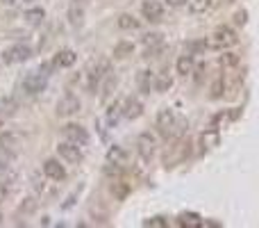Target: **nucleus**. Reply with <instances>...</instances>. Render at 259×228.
<instances>
[{"label":"nucleus","mask_w":259,"mask_h":228,"mask_svg":"<svg viewBox=\"0 0 259 228\" xmlns=\"http://www.w3.org/2000/svg\"><path fill=\"white\" fill-rule=\"evenodd\" d=\"M223 2H225V5H227V2H232V0H223Z\"/></svg>","instance_id":"ea45409f"},{"label":"nucleus","mask_w":259,"mask_h":228,"mask_svg":"<svg viewBox=\"0 0 259 228\" xmlns=\"http://www.w3.org/2000/svg\"><path fill=\"white\" fill-rule=\"evenodd\" d=\"M30 55H32V48H30V46L16 43V46H12V48H7L5 53H2V60H5L7 64H18V62L30 60Z\"/></svg>","instance_id":"7ed1b4c3"},{"label":"nucleus","mask_w":259,"mask_h":228,"mask_svg":"<svg viewBox=\"0 0 259 228\" xmlns=\"http://www.w3.org/2000/svg\"><path fill=\"white\" fill-rule=\"evenodd\" d=\"M218 64L221 66H236L239 64V55H234V53L221 55V57H218Z\"/></svg>","instance_id":"a878e982"},{"label":"nucleus","mask_w":259,"mask_h":228,"mask_svg":"<svg viewBox=\"0 0 259 228\" xmlns=\"http://www.w3.org/2000/svg\"><path fill=\"white\" fill-rule=\"evenodd\" d=\"M143 16L148 18V21H153V23H157V21H162V16H164V7L159 5L157 0H146L141 7Z\"/></svg>","instance_id":"1a4fd4ad"},{"label":"nucleus","mask_w":259,"mask_h":228,"mask_svg":"<svg viewBox=\"0 0 259 228\" xmlns=\"http://www.w3.org/2000/svg\"><path fill=\"white\" fill-rule=\"evenodd\" d=\"M187 2L194 14H200V12H207V9H209V0H187Z\"/></svg>","instance_id":"393cba45"},{"label":"nucleus","mask_w":259,"mask_h":228,"mask_svg":"<svg viewBox=\"0 0 259 228\" xmlns=\"http://www.w3.org/2000/svg\"><path fill=\"white\" fill-rule=\"evenodd\" d=\"M107 162H116V164H123L125 162V151L121 146H112L107 151Z\"/></svg>","instance_id":"aec40b11"},{"label":"nucleus","mask_w":259,"mask_h":228,"mask_svg":"<svg viewBox=\"0 0 259 228\" xmlns=\"http://www.w3.org/2000/svg\"><path fill=\"white\" fill-rule=\"evenodd\" d=\"M18 110L16 101H12V98H0V112L7 114V116H12L14 112Z\"/></svg>","instance_id":"b1692460"},{"label":"nucleus","mask_w":259,"mask_h":228,"mask_svg":"<svg viewBox=\"0 0 259 228\" xmlns=\"http://www.w3.org/2000/svg\"><path fill=\"white\" fill-rule=\"evenodd\" d=\"M75 60H77V55L73 53V50L66 48V50H59V55L55 57L53 64L55 66H73V64H75Z\"/></svg>","instance_id":"4468645a"},{"label":"nucleus","mask_w":259,"mask_h":228,"mask_svg":"<svg viewBox=\"0 0 259 228\" xmlns=\"http://www.w3.org/2000/svg\"><path fill=\"white\" fill-rule=\"evenodd\" d=\"M134 53V46H132V43L130 41H121V43H116V46H114V57H116V60H125V57H130V55Z\"/></svg>","instance_id":"dca6fc26"},{"label":"nucleus","mask_w":259,"mask_h":228,"mask_svg":"<svg viewBox=\"0 0 259 228\" xmlns=\"http://www.w3.org/2000/svg\"><path fill=\"white\" fill-rule=\"evenodd\" d=\"M191 71H194V57H191V55H182V57L177 60V73H180V76H189Z\"/></svg>","instance_id":"6ab92c4d"},{"label":"nucleus","mask_w":259,"mask_h":228,"mask_svg":"<svg viewBox=\"0 0 259 228\" xmlns=\"http://www.w3.org/2000/svg\"><path fill=\"white\" fill-rule=\"evenodd\" d=\"M162 41H164V39H162L159 32H150V35L143 37V43H146V46H155V43H162Z\"/></svg>","instance_id":"7c9ffc66"},{"label":"nucleus","mask_w":259,"mask_h":228,"mask_svg":"<svg viewBox=\"0 0 259 228\" xmlns=\"http://www.w3.org/2000/svg\"><path fill=\"white\" fill-rule=\"evenodd\" d=\"M116 23L121 30H136V28H139V21H136L132 14H121Z\"/></svg>","instance_id":"a211bd4d"},{"label":"nucleus","mask_w":259,"mask_h":228,"mask_svg":"<svg viewBox=\"0 0 259 228\" xmlns=\"http://www.w3.org/2000/svg\"><path fill=\"white\" fill-rule=\"evenodd\" d=\"M234 23L236 25H246L248 23V12H246V9H239V12H234Z\"/></svg>","instance_id":"f704fd0d"},{"label":"nucleus","mask_w":259,"mask_h":228,"mask_svg":"<svg viewBox=\"0 0 259 228\" xmlns=\"http://www.w3.org/2000/svg\"><path fill=\"white\" fill-rule=\"evenodd\" d=\"M112 194L118 198V201H123V198L130 194V185L123 183V180H116V183H112Z\"/></svg>","instance_id":"412c9836"},{"label":"nucleus","mask_w":259,"mask_h":228,"mask_svg":"<svg viewBox=\"0 0 259 228\" xmlns=\"http://www.w3.org/2000/svg\"><path fill=\"white\" fill-rule=\"evenodd\" d=\"M34 210H36V198H25L23 203L18 205V212H23V215H30Z\"/></svg>","instance_id":"cd10ccee"},{"label":"nucleus","mask_w":259,"mask_h":228,"mask_svg":"<svg viewBox=\"0 0 259 228\" xmlns=\"http://www.w3.org/2000/svg\"><path fill=\"white\" fill-rule=\"evenodd\" d=\"M43 171H46L48 178H53V180H64L66 178V169L62 167L57 160H46V162H43Z\"/></svg>","instance_id":"9b49d317"},{"label":"nucleus","mask_w":259,"mask_h":228,"mask_svg":"<svg viewBox=\"0 0 259 228\" xmlns=\"http://www.w3.org/2000/svg\"><path fill=\"white\" fill-rule=\"evenodd\" d=\"M57 151L66 162H73V164L82 162V151H80L77 144H73V142H62V144L57 146Z\"/></svg>","instance_id":"0eeeda50"},{"label":"nucleus","mask_w":259,"mask_h":228,"mask_svg":"<svg viewBox=\"0 0 259 228\" xmlns=\"http://www.w3.org/2000/svg\"><path fill=\"white\" fill-rule=\"evenodd\" d=\"M2 146H5V137H0V149H2Z\"/></svg>","instance_id":"58836bf2"},{"label":"nucleus","mask_w":259,"mask_h":228,"mask_svg":"<svg viewBox=\"0 0 259 228\" xmlns=\"http://www.w3.org/2000/svg\"><path fill=\"white\" fill-rule=\"evenodd\" d=\"M139 89H141L143 94H150V89H153V76H150V71L139 73Z\"/></svg>","instance_id":"4be33fe9"},{"label":"nucleus","mask_w":259,"mask_h":228,"mask_svg":"<svg viewBox=\"0 0 259 228\" xmlns=\"http://www.w3.org/2000/svg\"><path fill=\"white\" fill-rule=\"evenodd\" d=\"M105 73H109V60H98V64H94L91 71H89V87L94 89Z\"/></svg>","instance_id":"9d476101"},{"label":"nucleus","mask_w":259,"mask_h":228,"mask_svg":"<svg viewBox=\"0 0 259 228\" xmlns=\"http://www.w3.org/2000/svg\"><path fill=\"white\" fill-rule=\"evenodd\" d=\"M64 137L77 146H84L89 142V132L87 128L77 126V123H68V126H64Z\"/></svg>","instance_id":"39448f33"},{"label":"nucleus","mask_w":259,"mask_h":228,"mask_svg":"<svg viewBox=\"0 0 259 228\" xmlns=\"http://www.w3.org/2000/svg\"><path fill=\"white\" fill-rule=\"evenodd\" d=\"M223 89H225L223 78H218L216 82L212 84V98H221V96H223Z\"/></svg>","instance_id":"2f4dec72"},{"label":"nucleus","mask_w":259,"mask_h":228,"mask_svg":"<svg viewBox=\"0 0 259 228\" xmlns=\"http://www.w3.org/2000/svg\"><path fill=\"white\" fill-rule=\"evenodd\" d=\"M77 112H80V98L73 96V94H66L57 103V116H73Z\"/></svg>","instance_id":"423d86ee"},{"label":"nucleus","mask_w":259,"mask_h":228,"mask_svg":"<svg viewBox=\"0 0 259 228\" xmlns=\"http://www.w3.org/2000/svg\"><path fill=\"white\" fill-rule=\"evenodd\" d=\"M175 112L173 110H162V112L157 114V128H159V132L164 135V137H173V126H175Z\"/></svg>","instance_id":"20e7f679"},{"label":"nucleus","mask_w":259,"mask_h":228,"mask_svg":"<svg viewBox=\"0 0 259 228\" xmlns=\"http://www.w3.org/2000/svg\"><path fill=\"white\" fill-rule=\"evenodd\" d=\"M7 196H9V190H7V185L2 183V185H0V203H2Z\"/></svg>","instance_id":"c9c22d12"},{"label":"nucleus","mask_w":259,"mask_h":228,"mask_svg":"<svg viewBox=\"0 0 259 228\" xmlns=\"http://www.w3.org/2000/svg\"><path fill=\"white\" fill-rule=\"evenodd\" d=\"M43 18H46V12H43L41 7H34V9H28V12H25V21H28L30 25H41Z\"/></svg>","instance_id":"f3484780"},{"label":"nucleus","mask_w":259,"mask_h":228,"mask_svg":"<svg viewBox=\"0 0 259 228\" xmlns=\"http://www.w3.org/2000/svg\"><path fill=\"white\" fill-rule=\"evenodd\" d=\"M164 41L162 43H155V46H148V50H146V57L150 60V57H159V53H164Z\"/></svg>","instance_id":"c756f323"},{"label":"nucleus","mask_w":259,"mask_h":228,"mask_svg":"<svg viewBox=\"0 0 259 228\" xmlns=\"http://www.w3.org/2000/svg\"><path fill=\"white\" fill-rule=\"evenodd\" d=\"M166 2H168L171 7H184L187 5V0H166Z\"/></svg>","instance_id":"e433bc0d"},{"label":"nucleus","mask_w":259,"mask_h":228,"mask_svg":"<svg viewBox=\"0 0 259 228\" xmlns=\"http://www.w3.org/2000/svg\"><path fill=\"white\" fill-rule=\"evenodd\" d=\"M114 87H116V78H107L105 87H102V98H107V96H109Z\"/></svg>","instance_id":"72a5a7b5"},{"label":"nucleus","mask_w":259,"mask_h":228,"mask_svg":"<svg viewBox=\"0 0 259 228\" xmlns=\"http://www.w3.org/2000/svg\"><path fill=\"white\" fill-rule=\"evenodd\" d=\"M105 176H109V178H118V176H121V164L107 162L105 164Z\"/></svg>","instance_id":"c85d7f7f"},{"label":"nucleus","mask_w":259,"mask_h":228,"mask_svg":"<svg viewBox=\"0 0 259 228\" xmlns=\"http://www.w3.org/2000/svg\"><path fill=\"white\" fill-rule=\"evenodd\" d=\"M143 226H148V228H166V226H168V219H164V217H150V219L143 222Z\"/></svg>","instance_id":"bb28decb"},{"label":"nucleus","mask_w":259,"mask_h":228,"mask_svg":"<svg viewBox=\"0 0 259 228\" xmlns=\"http://www.w3.org/2000/svg\"><path fill=\"white\" fill-rule=\"evenodd\" d=\"M0 126H2V121H0Z\"/></svg>","instance_id":"a19ab883"},{"label":"nucleus","mask_w":259,"mask_h":228,"mask_svg":"<svg viewBox=\"0 0 259 228\" xmlns=\"http://www.w3.org/2000/svg\"><path fill=\"white\" fill-rule=\"evenodd\" d=\"M21 87H23V91L25 94H30V96L41 94V91L46 89V76H41L39 71L28 73V76L23 78V82H21Z\"/></svg>","instance_id":"f257e3e1"},{"label":"nucleus","mask_w":259,"mask_h":228,"mask_svg":"<svg viewBox=\"0 0 259 228\" xmlns=\"http://www.w3.org/2000/svg\"><path fill=\"white\" fill-rule=\"evenodd\" d=\"M136 146H139V155L143 160H150V155H153V151H155V137L150 132H141L139 139H136Z\"/></svg>","instance_id":"6e6552de"},{"label":"nucleus","mask_w":259,"mask_h":228,"mask_svg":"<svg viewBox=\"0 0 259 228\" xmlns=\"http://www.w3.org/2000/svg\"><path fill=\"white\" fill-rule=\"evenodd\" d=\"M171 78H166V76H164V78H159L157 80V82H155L153 84V87H155V89H157V91H166V89H171Z\"/></svg>","instance_id":"473e14b6"},{"label":"nucleus","mask_w":259,"mask_h":228,"mask_svg":"<svg viewBox=\"0 0 259 228\" xmlns=\"http://www.w3.org/2000/svg\"><path fill=\"white\" fill-rule=\"evenodd\" d=\"M68 18H71V23L73 25H82V21H84V5L82 2H73L71 5V9H68Z\"/></svg>","instance_id":"2eb2a0df"},{"label":"nucleus","mask_w":259,"mask_h":228,"mask_svg":"<svg viewBox=\"0 0 259 228\" xmlns=\"http://www.w3.org/2000/svg\"><path fill=\"white\" fill-rule=\"evenodd\" d=\"M177 226H189V228L202 226V217L195 215V212H182V215L177 217Z\"/></svg>","instance_id":"f8f14e48"},{"label":"nucleus","mask_w":259,"mask_h":228,"mask_svg":"<svg viewBox=\"0 0 259 228\" xmlns=\"http://www.w3.org/2000/svg\"><path fill=\"white\" fill-rule=\"evenodd\" d=\"M0 2H5V5H12L14 0H0Z\"/></svg>","instance_id":"4c0bfd02"},{"label":"nucleus","mask_w":259,"mask_h":228,"mask_svg":"<svg viewBox=\"0 0 259 228\" xmlns=\"http://www.w3.org/2000/svg\"><path fill=\"white\" fill-rule=\"evenodd\" d=\"M123 114L128 116V119H139L143 114V105L136 98H130L128 103H125V110H123Z\"/></svg>","instance_id":"ddd939ff"},{"label":"nucleus","mask_w":259,"mask_h":228,"mask_svg":"<svg viewBox=\"0 0 259 228\" xmlns=\"http://www.w3.org/2000/svg\"><path fill=\"white\" fill-rule=\"evenodd\" d=\"M239 41V37L234 35V32L230 30V28H218L216 32H214L212 41H207L209 46H216V48H227V46H234V43Z\"/></svg>","instance_id":"f03ea898"},{"label":"nucleus","mask_w":259,"mask_h":228,"mask_svg":"<svg viewBox=\"0 0 259 228\" xmlns=\"http://www.w3.org/2000/svg\"><path fill=\"white\" fill-rule=\"evenodd\" d=\"M121 112H123V101H114V105L109 108V112H107V121L114 126L118 121V116H121Z\"/></svg>","instance_id":"5701e85b"}]
</instances>
